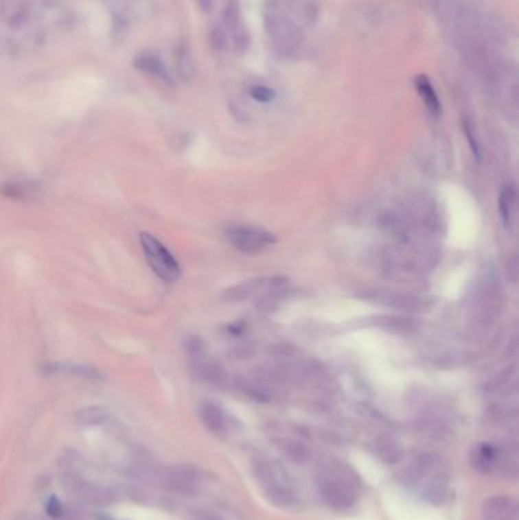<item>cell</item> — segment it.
Masks as SVG:
<instances>
[{
  "instance_id": "obj_2",
  "label": "cell",
  "mask_w": 519,
  "mask_h": 520,
  "mask_svg": "<svg viewBox=\"0 0 519 520\" xmlns=\"http://www.w3.org/2000/svg\"><path fill=\"white\" fill-rule=\"evenodd\" d=\"M140 247L145 255L146 262L159 279L166 283H174L181 277V268L172 252L159 241L156 236L142 231L139 236Z\"/></svg>"
},
{
  "instance_id": "obj_1",
  "label": "cell",
  "mask_w": 519,
  "mask_h": 520,
  "mask_svg": "<svg viewBox=\"0 0 519 520\" xmlns=\"http://www.w3.org/2000/svg\"><path fill=\"white\" fill-rule=\"evenodd\" d=\"M319 488L325 501L334 508H349L358 495V481L349 469L334 462L320 473Z\"/></svg>"
},
{
  "instance_id": "obj_13",
  "label": "cell",
  "mask_w": 519,
  "mask_h": 520,
  "mask_svg": "<svg viewBox=\"0 0 519 520\" xmlns=\"http://www.w3.org/2000/svg\"><path fill=\"white\" fill-rule=\"evenodd\" d=\"M498 462H500V455H498L496 447L490 445H481L472 455L474 467L483 473L492 472Z\"/></svg>"
},
{
  "instance_id": "obj_6",
  "label": "cell",
  "mask_w": 519,
  "mask_h": 520,
  "mask_svg": "<svg viewBox=\"0 0 519 520\" xmlns=\"http://www.w3.org/2000/svg\"><path fill=\"white\" fill-rule=\"evenodd\" d=\"M285 283H286V279L284 277L255 279V280H250V282L247 283H241V285L230 287V289L224 294V298H226L227 301H241V300L253 297V295L270 292L273 289H276V287L284 286Z\"/></svg>"
},
{
  "instance_id": "obj_7",
  "label": "cell",
  "mask_w": 519,
  "mask_h": 520,
  "mask_svg": "<svg viewBox=\"0 0 519 520\" xmlns=\"http://www.w3.org/2000/svg\"><path fill=\"white\" fill-rule=\"evenodd\" d=\"M43 371L47 375L81 377L87 379V381H97V379H101V373L96 368L72 362H47L43 367Z\"/></svg>"
},
{
  "instance_id": "obj_15",
  "label": "cell",
  "mask_w": 519,
  "mask_h": 520,
  "mask_svg": "<svg viewBox=\"0 0 519 520\" xmlns=\"http://www.w3.org/2000/svg\"><path fill=\"white\" fill-rule=\"evenodd\" d=\"M107 411H104L102 407H87V410L80 411L78 417H76L81 426L102 425L104 421H107Z\"/></svg>"
},
{
  "instance_id": "obj_11",
  "label": "cell",
  "mask_w": 519,
  "mask_h": 520,
  "mask_svg": "<svg viewBox=\"0 0 519 520\" xmlns=\"http://www.w3.org/2000/svg\"><path fill=\"white\" fill-rule=\"evenodd\" d=\"M200 416H201L203 425H205L212 434L221 435L226 432V426H227L226 416H224V411L218 405L205 403L200 410Z\"/></svg>"
},
{
  "instance_id": "obj_8",
  "label": "cell",
  "mask_w": 519,
  "mask_h": 520,
  "mask_svg": "<svg viewBox=\"0 0 519 520\" xmlns=\"http://www.w3.org/2000/svg\"><path fill=\"white\" fill-rule=\"evenodd\" d=\"M135 67L154 76V78L159 80L160 82H163L165 86H170V87L174 86V80L171 73L168 72L165 62L162 61V58L156 57L154 54L139 55L137 58H135Z\"/></svg>"
},
{
  "instance_id": "obj_4",
  "label": "cell",
  "mask_w": 519,
  "mask_h": 520,
  "mask_svg": "<svg viewBox=\"0 0 519 520\" xmlns=\"http://www.w3.org/2000/svg\"><path fill=\"white\" fill-rule=\"evenodd\" d=\"M415 484L426 497H440L446 488V470L434 458L422 460L413 472Z\"/></svg>"
},
{
  "instance_id": "obj_17",
  "label": "cell",
  "mask_w": 519,
  "mask_h": 520,
  "mask_svg": "<svg viewBox=\"0 0 519 520\" xmlns=\"http://www.w3.org/2000/svg\"><path fill=\"white\" fill-rule=\"evenodd\" d=\"M250 96L257 102L266 104V102H271L273 99H275L276 91L273 90L271 87H266V86H255V87L250 88Z\"/></svg>"
},
{
  "instance_id": "obj_18",
  "label": "cell",
  "mask_w": 519,
  "mask_h": 520,
  "mask_svg": "<svg viewBox=\"0 0 519 520\" xmlns=\"http://www.w3.org/2000/svg\"><path fill=\"white\" fill-rule=\"evenodd\" d=\"M61 510H62V507H61V504H60L57 496H51V497L47 499V502H46V512H47L49 516H51V517H58L61 515Z\"/></svg>"
},
{
  "instance_id": "obj_16",
  "label": "cell",
  "mask_w": 519,
  "mask_h": 520,
  "mask_svg": "<svg viewBox=\"0 0 519 520\" xmlns=\"http://www.w3.org/2000/svg\"><path fill=\"white\" fill-rule=\"evenodd\" d=\"M177 67H178V73L183 80H189L194 73V67H192V61H191V55H189V51L186 47H181L178 54H177Z\"/></svg>"
},
{
  "instance_id": "obj_14",
  "label": "cell",
  "mask_w": 519,
  "mask_h": 520,
  "mask_svg": "<svg viewBox=\"0 0 519 520\" xmlns=\"http://www.w3.org/2000/svg\"><path fill=\"white\" fill-rule=\"evenodd\" d=\"M515 204H516V191L514 186L509 185L503 189V192L500 195V201H498V209H500V215L506 227H509L511 224V216H514Z\"/></svg>"
},
{
  "instance_id": "obj_3",
  "label": "cell",
  "mask_w": 519,
  "mask_h": 520,
  "mask_svg": "<svg viewBox=\"0 0 519 520\" xmlns=\"http://www.w3.org/2000/svg\"><path fill=\"white\" fill-rule=\"evenodd\" d=\"M227 241L242 252H261L276 244V236L255 226H231L226 230Z\"/></svg>"
},
{
  "instance_id": "obj_12",
  "label": "cell",
  "mask_w": 519,
  "mask_h": 520,
  "mask_svg": "<svg viewBox=\"0 0 519 520\" xmlns=\"http://www.w3.org/2000/svg\"><path fill=\"white\" fill-rule=\"evenodd\" d=\"M0 193L6 198L10 200H17V201H23L31 198L34 193L37 192L38 185L37 182L32 181H22V180H16V181H8L5 182L3 186H0Z\"/></svg>"
},
{
  "instance_id": "obj_5",
  "label": "cell",
  "mask_w": 519,
  "mask_h": 520,
  "mask_svg": "<svg viewBox=\"0 0 519 520\" xmlns=\"http://www.w3.org/2000/svg\"><path fill=\"white\" fill-rule=\"evenodd\" d=\"M160 486L180 495H194L200 487V476L186 466L168 467L160 473Z\"/></svg>"
},
{
  "instance_id": "obj_19",
  "label": "cell",
  "mask_w": 519,
  "mask_h": 520,
  "mask_svg": "<svg viewBox=\"0 0 519 520\" xmlns=\"http://www.w3.org/2000/svg\"><path fill=\"white\" fill-rule=\"evenodd\" d=\"M212 45L215 49L226 47V34H224L222 29H215L212 32Z\"/></svg>"
},
{
  "instance_id": "obj_10",
  "label": "cell",
  "mask_w": 519,
  "mask_h": 520,
  "mask_svg": "<svg viewBox=\"0 0 519 520\" xmlns=\"http://www.w3.org/2000/svg\"><path fill=\"white\" fill-rule=\"evenodd\" d=\"M415 86L419 96L422 97V101L425 104V107L432 116H440L441 115V104L437 96V91L434 90L432 84L426 75H417L415 80Z\"/></svg>"
},
{
  "instance_id": "obj_9",
  "label": "cell",
  "mask_w": 519,
  "mask_h": 520,
  "mask_svg": "<svg viewBox=\"0 0 519 520\" xmlns=\"http://www.w3.org/2000/svg\"><path fill=\"white\" fill-rule=\"evenodd\" d=\"M483 520H516V505L506 496L489 499L483 508Z\"/></svg>"
}]
</instances>
